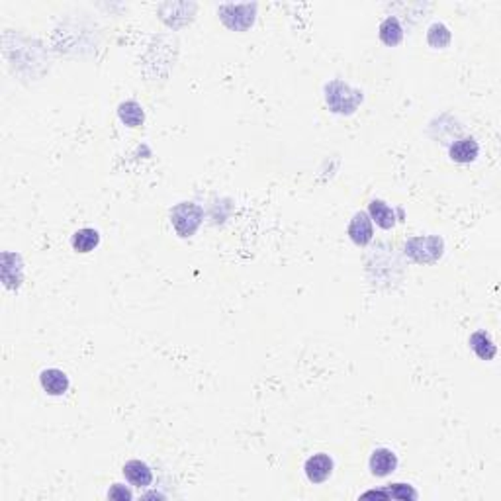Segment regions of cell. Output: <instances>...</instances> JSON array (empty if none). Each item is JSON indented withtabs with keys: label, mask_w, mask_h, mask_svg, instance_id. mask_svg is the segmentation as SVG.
Masks as SVG:
<instances>
[{
	"label": "cell",
	"mask_w": 501,
	"mask_h": 501,
	"mask_svg": "<svg viewBox=\"0 0 501 501\" xmlns=\"http://www.w3.org/2000/svg\"><path fill=\"white\" fill-rule=\"evenodd\" d=\"M118 116L120 120L128 126V128H139L143 120H145V114L143 108L136 102V100H128V102H121L118 106Z\"/></svg>",
	"instance_id": "9a60e30c"
},
{
	"label": "cell",
	"mask_w": 501,
	"mask_h": 501,
	"mask_svg": "<svg viewBox=\"0 0 501 501\" xmlns=\"http://www.w3.org/2000/svg\"><path fill=\"white\" fill-rule=\"evenodd\" d=\"M98 243H100V233H98L97 229H92V227L79 229V231L71 237V245H73V249L77 250V253H82V255L97 249Z\"/></svg>",
	"instance_id": "7c38bea8"
},
{
	"label": "cell",
	"mask_w": 501,
	"mask_h": 501,
	"mask_svg": "<svg viewBox=\"0 0 501 501\" xmlns=\"http://www.w3.org/2000/svg\"><path fill=\"white\" fill-rule=\"evenodd\" d=\"M348 237L355 245H368L374 237V229H372V219L366 211H356L351 224H348Z\"/></svg>",
	"instance_id": "8992f818"
},
{
	"label": "cell",
	"mask_w": 501,
	"mask_h": 501,
	"mask_svg": "<svg viewBox=\"0 0 501 501\" xmlns=\"http://www.w3.org/2000/svg\"><path fill=\"white\" fill-rule=\"evenodd\" d=\"M376 495H392V497H400V500H417V492L412 490L407 484H394L388 492H378Z\"/></svg>",
	"instance_id": "e0dca14e"
},
{
	"label": "cell",
	"mask_w": 501,
	"mask_h": 501,
	"mask_svg": "<svg viewBox=\"0 0 501 501\" xmlns=\"http://www.w3.org/2000/svg\"><path fill=\"white\" fill-rule=\"evenodd\" d=\"M397 468V456L390 448H376L370 456V472L374 476H390Z\"/></svg>",
	"instance_id": "ba28073f"
},
{
	"label": "cell",
	"mask_w": 501,
	"mask_h": 501,
	"mask_svg": "<svg viewBox=\"0 0 501 501\" xmlns=\"http://www.w3.org/2000/svg\"><path fill=\"white\" fill-rule=\"evenodd\" d=\"M445 241L439 235H419L405 241V255L419 265H433L443 257Z\"/></svg>",
	"instance_id": "7a4b0ae2"
},
{
	"label": "cell",
	"mask_w": 501,
	"mask_h": 501,
	"mask_svg": "<svg viewBox=\"0 0 501 501\" xmlns=\"http://www.w3.org/2000/svg\"><path fill=\"white\" fill-rule=\"evenodd\" d=\"M325 100L335 114H353L363 104V92L343 81H331L325 87Z\"/></svg>",
	"instance_id": "6da1fadb"
},
{
	"label": "cell",
	"mask_w": 501,
	"mask_h": 501,
	"mask_svg": "<svg viewBox=\"0 0 501 501\" xmlns=\"http://www.w3.org/2000/svg\"><path fill=\"white\" fill-rule=\"evenodd\" d=\"M108 497L110 500H118V501H130L133 495H131V492L126 488V485L121 484H114L112 490L108 492Z\"/></svg>",
	"instance_id": "ac0fdd59"
},
{
	"label": "cell",
	"mask_w": 501,
	"mask_h": 501,
	"mask_svg": "<svg viewBox=\"0 0 501 501\" xmlns=\"http://www.w3.org/2000/svg\"><path fill=\"white\" fill-rule=\"evenodd\" d=\"M478 153H480V145L474 138H462L458 141H454L451 149H448V155L451 159L456 163H472L476 161Z\"/></svg>",
	"instance_id": "30bf717a"
},
{
	"label": "cell",
	"mask_w": 501,
	"mask_h": 501,
	"mask_svg": "<svg viewBox=\"0 0 501 501\" xmlns=\"http://www.w3.org/2000/svg\"><path fill=\"white\" fill-rule=\"evenodd\" d=\"M368 216H370L372 221H376V226L382 227V229H392L396 226V211L390 208L388 204L382 202V200H372L368 204Z\"/></svg>",
	"instance_id": "8fae6325"
},
{
	"label": "cell",
	"mask_w": 501,
	"mask_h": 501,
	"mask_svg": "<svg viewBox=\"0 0 501 501\" xmlns=\"http://www.w3.org/2000/svg\"><path fill=\"white\" fill-rule=\"evenodd\" d=\"M123 476L136 488H147V485H151V482H153V472H151V468L147 466L145 462L141 461L126 462Z\"/></svg>",
	"instance_id": "9c48e42d"
},
{
	"label": "cell",
	"mask_w": 501,
	"mask_h": 501,
	"mask_svg": "<svg viewBox=\"0 0 501 501\" xmlns=\"http://www.w3.org/2000/svg\"><path fill=\"white\" fill-rule=\"evenodd\" d=\"M470 348H472L482 360H492L493 356H495V353H497V348L493 345V341L490 339V335L485 331H482V329L470 335Z\"/></svg>",
	"instance_id": "4fadbf2b"
},
{
	"label": "cell",
	"mask_w": 501,
	"mask_h": 501,
	"mask_svg": "<svg viewBox=\"0 0 501 501\" xmlns=\"http://www.w3.org/2000/svg\"><path fill=\"white\" fill-rule=\"evenodd\" d=\"M306 476L312 484H324L333 472V461L329 454L317 453L306 461Z\"/></svg>",
	"instance_id": "5b68a950"
},
{
	"label": "cell",
	"mask_w": 501,
	"mask_h": 501,
	"mask_svg": "<svg viewBox=\"0 0 501 501\" xmlns=\"http://www.w3.org/2000/svg\"><path fill=\"white\" fill-rule=\"evenodd\" d=\"M170 221L180 237H192L204 221V210L198 204L180 202L170 211Z\"/></svg>",
	"instance_id": "3957f363"
},
{
	"label": "cell",
	"mask_w": 501,
	"mask_h": 501,
	"mask_svg": "<svg viewBox=\"0 0 501 501\" xmlns=\"http://www.w3.org/2000/svg\"><path fill=\"white\" fill-rule=\"evenodd\" d=\"M255 14H257V4H241V6H235V4H227L219 9V18L221 22L235 32H245L249 30L253 22H255Z\"/></svg>",
	"instance_id": "277c9868"
},
{
	"label": "cell",
	"mask_w": 501,
	"mask_h": 501,
	"mask_svg": "<svg viewBox=\"0 0 501 501\" xmlns=\"http://www.w3.org/2000/svg\"><path fill=\"white\" fill-rule=\"evenodd\" d=\"M41 388L48 392L49 396H63L69 390V378L59 368H48L40 374Z\"/></svg>",
	"instance_id": "52a82bcc"
},
{
	"label": "cell",
	"mask_w": 501,
	"mask_h": 501,
	"mask_svg": "<svg viewBox=\"0 0 501 501\" xmlns=\"http://www.w3.org/2000/svg\"><path fill=\"white\" fill-rule=\"evenodd\" d=\"M380 40L388 48H396L404 40V28L397 22V18L390 16L380 24Z\"/></svg>",
	"instance_id": "5bb4252c"
},
{
	"label": "cell",
	"mask_w": 501,
	"mask_h": 501,
	"mask_svg": "<svg viewBox=\"0 0 501 501\" xmlns=\"http://www.w3.org/2000/svg\"><path fill=\"white\" fill-rule=\"evenodd\" d=\"M451 40H453V35H451V30H448L445 24H439V22H436V24H433L429 28L427 41L431 48L443 49L451 43Z\"/></svg>",
	"instance_id": "2e32d148"
}]
</instances>
